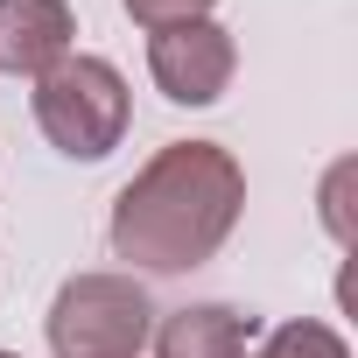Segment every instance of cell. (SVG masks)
Masks as SVG:
<instances>
[{
	"instance_id": "obj_1",
	"label": "cell",
	"mask_w": 358,
	"mask_h": 358,
	"mask_svg": "<svg viewBox=\"0 0 358 358\" xmlns=\"http://www.w3.org/2000/svg\"><path fill=\"white\" fill-rule=\"evenodd\" d=\"M246 211V169L218 141H169L113 204V253L148 274L204 267Z\"/></svg>"
},
{
	"instance_id": "obj_2",
	"label": "cell",
	"mask_w": 358,
	"mask_h": 358,
	"mask_svg": "<svg viewBox=\"0 0 358 358\" xmlns=\"http://www.w3.org/2000/svg\"><path fill=\"white\" fill-rule=\"evenodd\" d=\"M36 127L71 162L113 155L127 134V78L106 57H64L57 71L36 78Z\"/></svg>"
},
{
	"instance_id": "obj_3",
	"label": "cell",
	"mask_w": 358,
	"mask_h": 358,
	"mask_svg": "<svg viewBox=\"0 0 358 358\" xmlns=\"http://www.w3.org/2000/svg\"><path fill=\"white\" fill-rule=\"evenodd\" d=\"M148 330H155V302L134 274H78L50 302L57 358H141Z\"/></svg>"
},
{
	"instance_id": "obj_4",
	"label": "cell",
	"mask_w": 358,
	"mask_h": 358,
	"mask_svg": "<svg viewBox=\"0 0 358 358\" xmlns=\"http://www.w3.org/2000/svg\"><path fill=\"white\" fill-rule=\"evenodd\" d=\"M232 64H239V50L218 22L155 29V43H148V71H155L162 99H176V106H218L232 85Z\"/></svg>"
},
{
	"instance_id": "obj_5",
	"label": "cell",
	"mask_w": 358,
	"mask_h": 358,
	"mask_svg": "<svg viewBox=\"0 0 358 358\" xmlns=\"http://www.w3.org/2000/svg\"><path fill=\"white\" fill-rule=\"evenodd\" d=\"M71 8L64 0H0V71L43 78L71 57Z\"/></svg>"
},
{
	"instance_id": "obj_6",
	"label": "cell",
	"mask_w": 358,
	"mask_h": 358,
	"mask_svg": "<svg viewBox=\"0 0 358 358\" xmlns=\"http://www.w3.org/2000/svg\"><path fill=\"white\" fill-rule=\"evenodd\" d=\"M253 316L225 309V302H197V309H176L155 330V358H246Z\"/></svg>"
},
{
	"instance_id": "obj_7",
	"label": "cell",
	"mask_w": 358,
	"mask_h": 358,
	"mask_svg": "<svg viewBox=\"0 0 358 358\" xmlns=\"http://www.w3.org/2000/svg\"><path fill=\"white\" fill-rule=\"evenodd\" d=\"M253 358H351V351H344V337H337L330 323H309V316H302V323H281Z\"/></svg>"
},
{
	"instance_id": "obj_8",
	"label": "cell",
	"mask_w": 358,
	"mask_h": 358,
	"mask_svg": "<svg viewBox=\"0 0 358 358\" xmlns=\"http://www.w3.org/2000/svg\"><path fill=\"white\" fill-rule=\"evenodd\" d=\"M127 15L155 36V29H183V22H211V0H127Z\"/></svg>"
},
{
	"instance_id": "obj_9",
	"label": "cell",
	"mask_w": 358,
	"mask_h": 358,
	"mask_svg": "<svg viewBox=\"0 0 358 358\" xmlns=\"http://www.w3.org/2000/svg\"><path fill=\"white\" fill-rule=\"evenodd\" d=\"M0 358H15V351H0Z\"/></svg>"
}]
</instances>
